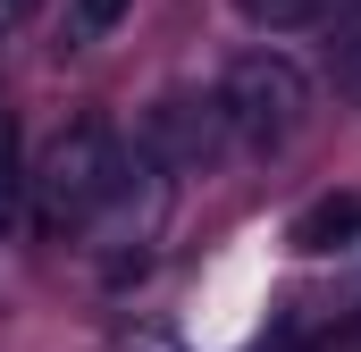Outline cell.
I'll return each mask as SVG.
<instances>
[{
    "instance_id": "6da1fadb",
    "label": "cell",
    "mask_w": 361,
    "mask_h": 352,
    "mask_svg": "<svg viewBox=\"0 0 361 352\" xmlns=\"http://www.w3.org/2000/svg\"><path fill=\"white\" fill-rule=\"evenodd\" d=\"M135 176H143V151H126L109 118H76V126L51 134V151L25 168V184H34V218L51 235H68V227L109 218L135 193Z\"/></svg>"
},
{
    "instance_id": "7a4b0ae2",
    "label": "cell",
    "mask_w": 361,
    "mask_h": 352,
    "mask_svg": "<svg viewBox=\"0 0 361 352\" xmlns=\"http://www.w3.org/2000/svg\"><path fill=\"white\" fill-rule=\"evenodd\" d=\"M219 118H227V143L244 151H286L302 126H311V76L286 59V51H244L219 84Z\"/></svg>"
},
{
    "instance_id": "3957f363",
    "label": "cell",
    "mask_w": 361,
    "mask_h": 352,
    "mask_svg": "<svg viewBox=\"0 0 361 352\" xmlns=\"http://www.w3.org/2000/svg\"><path fill=\"white\" fill-rule=\"evenodd\" d=\"M152 168H210L219 151H227V118H219V92L210 101H193V92H169L152 118H143V143H135Z\"/></svg>"
},
{
    "instance_id": "277c9868",
    "label": "cell",
    "mask_w": 361,
    "mask_h": 352,
    "mask_svg": "<svg viewBox=\"0 0 361 352\" xmlns=\"http://www.w3.org/2000/svg\"><path fill=\"white\" fill-rule=\"evenodd\" d=\"M286 244H294V252H311V260H328V252H353V244H361V193H319L311 210H294Z\"/></svg>"
},
{
    "instance_id": "5b68a950",
    "label": "cell",
    "mask_w": 361,
    "mask_h": 352,
    "mask_svg": "<svg viewBox=\"0 0 361 352\" xmlns=\"http://www.w3.org/2000/svg\"><path fill=\"white\" fill-rule=\"evenodd\" d=\"M25 201H34V184H25V134H17V118L0 109V244L25 227Z\"/></svg>"
},
{
    "instance_id": "8992f818",
    "label": "cell",
    "mask_w": 361,
    "mask_h": 352,
    "mask_svg": "<svg viewBox=\"0 0 361 352\" xmlns=\"http://www.w3.org/2000/svg\"><path fill=\"white\" fill-rule=\"evenodd\" d=\"M235 8H244V25H261V34H302V25L328 17V0H235Z\"/></svg>"
},
{
    "instance_id": "52a82bcc",
    "label": "cell",
    "mask_w": 361,
    "mask_h": 352,
    "mask_svg": "<svg viewBox=\"0 0 361 352\" xmlns=\"http://www.w3.org/2000/svg\"><path fill=\"white\" fill-rule=\"evenodd\" d=\"M126 8H135V0H68V42H101V34H118Z\"/></svg>"
},
{
    "instance_id": "ba28073f",
    "label": "cell",
    "mask_w": 361,
    "mask_h": 352,
    "mask_svg": "<svg viewBox=\"0 0 361 352\" xmlns=\"http://www.w3.org/2000/svg\"><path fill=\"white\" fill-rule=\"evenodd\" d=\"M25 17H34V0H0V34H17Z\"/></svg>"
},
{
    "instance_id": "9c48e42d",
    "label": "cell",
    "mask_w": 361,
    "mask_h": 352,
    "mask_svg": "<svg viewBox=\"0 0 361 352\" xmlns=\"http://www.w3.org/2000/svg\"><path fill=\"white\" fill-rule=\"evenodd\" d=\"M345 76L361 84V17H353V34H345Z\"/></svg>"
}]
</instances>
